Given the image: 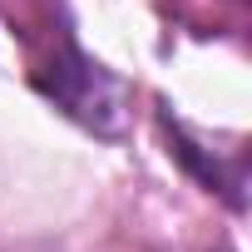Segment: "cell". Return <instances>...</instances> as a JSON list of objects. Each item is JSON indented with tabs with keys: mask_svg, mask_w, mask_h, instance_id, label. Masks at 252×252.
<instances>
[]
</instances>
